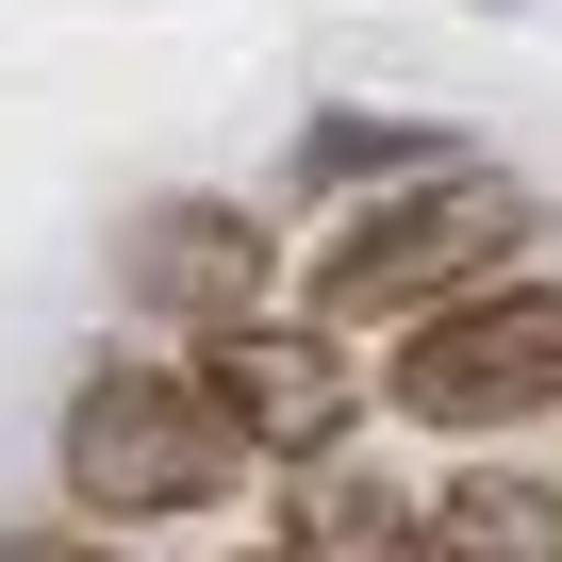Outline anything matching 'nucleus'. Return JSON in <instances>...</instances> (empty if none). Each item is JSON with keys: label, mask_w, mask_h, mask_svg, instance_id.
Masks as SVG:
<instances>
[{"label": "nucleus", "mask_w": 562, "mask_h": 562, "mask_svg": "<svg viewBox=\"0 0 562 562\" xmlns=\"http://www.w3.org/2000/svg\"><path fill=\"white\" fill-rule=\"evenodd\" d=\"M529 232H546V215H529V182H513L496 149H430V166H397V182L331 199V232L299 248V315L364 348V331H397V315L463 299V281H496Z\"/></svg>", "instance_id": "obj_1"}, {"label": "nucleus", "mask_w": 562, "mask_h": 562, "mask_svg": "<svg viewBox=\"0 0 562 562\" xmlns=\"http://www.w3.org/2000/svg\"><path fill=\"white\" fill-rule=\"evenodd\" d=\"M364 397L414 414V430H447V447L562 430V281H546V265H496V281H463V299L397 315Z\"/></svg>", "instance_id": "obj_2"}, {"label": "nucleus", "mask_w": 562, "mask_h": 562, "mask_svg": "<svg viewBox=\"0 0 562 562\" xmlns=\"http://www.w3.org/2000/svg\"><path fill=\"white\" fill-rule=\"evenodd\" d=\"M50 480H67V513H83V529H166V513H215V496L248 480V447L215 430V397H199L182 364L100 348V364L67 381Z\"/></svg>", "instance_id": "obj_3"}, {"label": "nucleus", "mask_w": 562, "mask_h": 562, "mask_svg": "<svg viewBox=\"0 0 562 562\" xmlns=\"http://www.w3.org/2000/svg\"><path fill=\"white\" fill-rule=\"evenodd\" d=\"M199 397H215V430L248 447V463H331L348 430H364V348L348 331H315V315H232V331H199V364H182Z\"/></svg>", "instance_id": "obj_4"}, {"label": "nucleus", "mask_w": 562, "mask_h": 562, "mask_svg": "<svg viewBox=\"0 0 562 562\" xmlns=\"http://www.w3.org/2000/svg\"><path fill=\"white\" fill-rule=\"evenodd\" d=\"M281 299V232L248 215V199H199V182H166V199H133L116 215V315H149V331H232V315H265Z\"/></svg>", "instance_id": "obj_5"}, {"label": "nucleus", "mask_w": 562, "mask_h": 562, "mask_svg": "<svg viewBox=\"0 0 562 562\" xmlns=\"http://www.w3.org/2000/svg\"><path fill=\"white\" fill-rule=\"evenodd\" d=\"M414 562H562V480L513 463V447H480L463 480L414 496Z\"/></svg>", "instance_id": "obj_6"}, {"label": "nucleus", "mask_w": 562, "mask_h": 562, "mask_svg": "<svg viewBox=\"0 0 562 562\" xmlns=\"http://www.w3.org/2000/svg\"><path fill=\"white\" fill-rule=\"evenodd\" d=\"M299 480H315V496H299L281 546H315V562H414V496H397V480H348V447L299 463Z\"/></svg>", "instance_id": "obj_7"}, {"label": "nucleus", "mask_w": 562, "mask_h": 562, "mask_svg": "<svg viewBox=\"0 0 562 562\" xmlns=\"http://www.w3.org/2000/svg\"><path fill=\"white\" fill-rule=\"evenodd\" d=\"M430 149H463L447 116H364V100H331L315 133H299V182L315 199H364V182H397V166H430Z\"/></svg>", "instance_id": "obj_8"}, {"label": "nucleus", "mask_w": 562, "mask_h": 562, "mask_svg": "<svg viewBox=\"0 0 562 562\" xmlns=\"http://www.w3.org/2000/svg\"><path fill=\"white\" fill-rule=\"evenodd\" d=\"M0 562H116V529H83V513L67 529H0Z\"/></svg>", "instance_id": "obj_9"}, {"label": "nucleus", "mask_w": 562, "mask_h": 562, "mask_svg": "<svg viewBox=\"0 0 562 562\" xmlns=\"http://www.w3.org/2000/svg\"><path fill=\"white\" fill-rule=\"evenodd\" d=\"M232 562H315V546H232Z\"/></svg>", "instance_id": "obj_10"}, {"label": "nucleus", "mask_w": 562, "mask_h": 562, "mask_svg": "<svg viewBox=\"0 0 562 562\" xmlns=\"http://www.w3.org/2000/svg\"><path fill=\"white\" fill-rule=\"evenodd\" d=\"M480 18H513V0H480Z\"/></svg>", "instance_id": "obj_11"}]
</instances>
